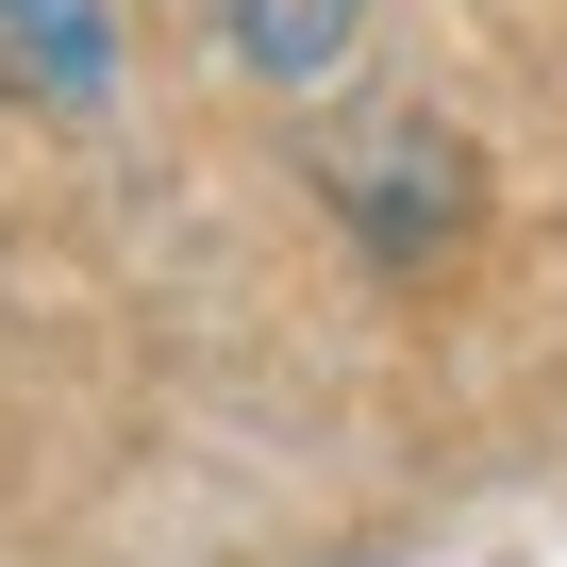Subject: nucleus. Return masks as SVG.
I'll return each instance as SVG.
<instances>
[{
	"label": "nucleus",
	"mask_w": 567,
	"mask_h": 567,
	"mask_svg": "<svg viewBox=\"0 0 567 567\" xmlns=\"http://www.w3.org/2000/svg\"><path fill=\"white\" fill-rule=\"evenodd\" d=\"M0 51L34 68V101L101 117L117 101V0H0Z\"/></svg>",
	"instance_id": "nucleus-2"
},
{
	"label": "nucleus",
	"mask_w": 567,
	"mask_h": 567,
	"mask_svg": "<svg viewBox=\"0 0 567 567\" xmlns=\"http://www.w3.org/2000/svg\"><path fill=\"white\" fill-rule=\"evenodd\" d=\"M200 34L250 68V84H284V101H318L334 68H351V34H368V0H200Z\"/></svg>",
	"instance_id": "nucleus-1"
}]
</instances>
